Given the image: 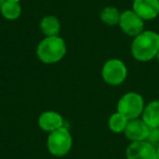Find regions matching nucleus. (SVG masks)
<instances>
[{
    "label": "nucleus",
    "instance_id": "nucleus-1",
    "mask_svg": "<svg viewBox=\"0 0 159 159\" xmlns=\"http://www.w3.org/2000/svg\"><path fill=\"white\" fill-rule=\"evenodd\" d=\"M159 51V34L154 31H143L135 36L131 45V53L137 61L147 62L156 58Z\"/></svg>",
    "mask_w": 159,
    "mask_h": 159
},
{
    "label": "nucleus",
    "instance_id": "nucleus-2",
    "mask_svg": "<svg viewBox=\"0 0 159 159\" xmlns=\"http://www.w3.org/2000/svg\"><path fill=\"white\" fill-rule=\"evenodd\" d=\"M66 53V45L60 36L45 37L36 48L37 58L45 64H53L63 59Z\"/></svg>",
    "mask_w": 159,
    "mask_h": 159
},
{
    "label": "nucleus",
    "instance_id": "nucleus-3",
    "mask_svg": "<svg viewBox=\"0 0 159 159\" xmlns=\"http://www.w3.org/2000/svg\"><path fill=\"white\" fill-rule=\"evenodd\" d=\"M72 135L66 126L50 132L47 137V149L55 157H63L68 155L72 148Z\"/></svg>",
    "mask_w": 159,
    "mask_h": 159
},
{
    "label": "nucleus",
    "instance_id": "nucleus-4",
    "mask_svg": "<svg viewBox=\"0 0 159 159\" xmlns=\"http://www.w3.org/2000/svg\"><path fill=\"white\" fill-rule=\"evenodd\" d=\"M144 108H145V102L143 97L134 92L124 94L117 105V111L123 115L128 120L142 117Z\"/></svg>",
    "mask_w": 159,
    "mask_h": 159
},
{
    "label": "nucleus",
    "instance_id": "nucleus-5",
    "mask_svg": "<svg viewBox=\"0 0 159 159\" xmlns=\"http://www.w3.org/2000/svg\"><path fill=\"white\" fill-rule=\"evenodd\" d=\"M104 82L111 86H117L124 82L128 76V68L120 59H109L105 62L102 69Z\"/></svg>",
    "mask_w": 159,
    "mask_h": 159
},
{
    "label": "nucleus",
    "instance_id": "nucleus-6",
    "mask_svg": "<svg viewBox=\"0 0 159 159\" xmlns=\"http://www.w3.org/2000/svg\"><path fill=\"white\" fill-rule=\"evenodd\" d=\"M124 34L129 36H137L144 31V20L141 19L133 10H125L121 12L118 24Z\"/></svg>",
    "mask_w": 159,
    "mask_h": 159
},
{
    "label": "nucleus",
    "instance_id": "nucleus-7",
    "mask_svg": "<svg viewBox=\"0 0 159 159\" xmlns=\"http://www.w3.org/2000/svg\"><path fill=\"white\" fill-rule=\"evenodd\" d=\"M126 159H157V150L148 141L132 142L125 150Z\"/></svg>",
    "mask_w": 159,
    "mask_h": 159
},
{
    "label": "nucleus",
    "instance_id": "nucleus-8",
    "mask_svg": "<svg viewBox=\"0 0 159 159\" xmlns=\"http://www.w3.org/2000/svg\"><path fill=\"white\" fill-rule=\"evenodd\" d=\"M123 133L126 139L132 142L147 141L150 133V128L143 120L137 118V119L129 120Z\"/></svg>",
    "mask_w": 159,
    "mask_h": 159
},
{
    "label": "nucleus",
    "instance_id": "nucleus-9",
    "mask_svg": "<svg viewBox=\"0 0 159 159\" xmlns=\"http://www.w3.org/2000/svg\"><path fill=\"white\" fill-rule=\"evenodd\" d=\"M132 10L144 21L154 20L159 14V0H134Z\"/></svg>",
    "mask_w": 159,
    "mask_h": 159
},
{
    "label": "nucleus",
    "instance_id": "nucleus-10",
    "mask_svg": "<svg viewBox=\"0 0 159 159\" xmlns=\"http://www.w3.org/2000/svg\"><path fill=\"white\" fill-rule=\"evenodd\" d=\"M38 126L43 131L50 133L64 126V120L60 113L48 110L43 112L38 117Z\"/></svg>",
    "mask_w": 159,
    "mask_h": 159
},
{
    "label": "nucleus",
    "instance_id": "nucleus-11",
    "mask_svg": "<svg viewBox=\"0 0 159 159\" xmlns=\"http://www.w3.org/2000/svg\"><path fill=\"white\" fill-rule=\"evenodd\" d=\"M142 120L150 129L159 128V100H152L146 105L142 113Z\"/></svg>",
    "mask_w": 159,
    "mask_h": 159
},
{
    "label": "nucleus",
    "instance_id": "nucleus-12",
    "mask_svg": "<svg viewBox=\"0 0 159 159\" xmlns=\"http://www.w3.org/2000/svg\"><path fill=\"white\" fill-rule=\"evenodd\" d=\"M39 29L46 37L59 36L61 31V23L55 16H46L40 20Z\"/></svg>",
    "mask_w": 159,
    "mask_h": 159
},
{
    "label": "nucleus",
    "instance_id": "nucleus-13",
    "mask_svg": "<svg viewBox=\"0 0 159 159\" xmlns=\"http://www.w3.org/2000/svg\"><path fill=\"white\" fill-rule=\"evenodd\" d=\"M0 13L6 20L14 21L18 20L22 13V8L20 2H13V1H3L0 6Z\"/></svg>",
    "mask_w": 159,
    "mask_h": 159
},
{
    "label": "nucleus",
    "instance_id": "nucleus-14",
    "mask_svg": "<svg viewBox=\"0 0 159 159\" xmlns=\"http://www.w3.org/2000/svg\"><path fill=\"white\" fill-rule=\"evenodd\" d=\"M129 120L124 117L123 115H121L120 112H115L109 117L108 120V126L109 130L113 133H123L124 130L126 128V124H128Z\"/></svg>",
    "mask_w": 159,
    "mask_h": 159
},
{
    "label": "nucleus",
    "instance_id": "nucleus-15",
    "mask_svg": "<svg viewBox=\"0 0 159 159\" xmlns=\"http://www.w3.org/2000/svg\"><path fill=\"white\" fill-rule=\"evenodd\" d=\"M120 16L121 12L116 7H105L100 12V20L109 26H115L119 24Z\"/></svg>",
    "mask_w": 159,
    "mask_h": 159
},
{
    "label": "nucleus",
    "instance_id": "nucleus-16",
    "mask_svg": "<svg viewBox=\"0 0 159 159\" xmlns=\"http://www.w3.org/2000/svg\"><path fill=\"white\" fill-rule=\"evenodd\" d=\"M156 150H157V159H159V146L156 148Z\"/></svg>",
    "mask_w": 159,
    "mask_h": 159
},
{
    "label": "nucleus",
    "instance_id": "nucleus-17",
    "mask_svg": "<svg viewBox=\"0 0 159 159\" xmlns=\"http://www.w3.org/2000/svg\"><path fill=\"white\" fill-rule=\"evenodd\" d=\"M5 1H13V2H20L21 0H5Z\"/></svg>",
    "mask_w": 159,
    "mask_h": 159
},
{
    "label": "nucleus",
    "instance_id": "nucleus-18",
    "mask_svg": "<svg viewBox=\"0 0 159 159\" xmlns=\"http://www.w3.org/2000/svg\"><path fill=\"white\" fill-rule=\"evenodd\" d=\"M156 58H157V60H158V62H159V51H158V53H157Z\"/></svg>",
    "mask_w": 159,
    "mask_h": 159
}]
</instances>
